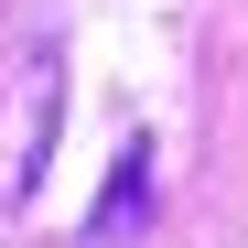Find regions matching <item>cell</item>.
<instances>
[{"label": "cell", "mask_w": 248, "mask_h": 248, "mask_svg": "<svg viewBox=\"0 0 248 248\" xmlns=\"http://www.w3.org/2000/svg\"><path fill=\"white\" fill-rule=\"evenodd\" d=\"M140 216H151V140H130V151H119V173H108V194H97V227H87V248L140 237Z\"/></svg>", "instance_id": "1"}]
</instances>
